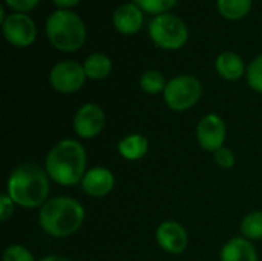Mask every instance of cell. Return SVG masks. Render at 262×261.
<instances>
[{"mask_svg": "<svg viewBox=\"0 0 262 261\" xmlns=\"http://www.w3.org/2000/svg\"><path fill=\"white\" fill-rule=\"evenodd\" d=\"M246 80L252 91L262 94V52L247 65Z\"/></svg>", "mask_w": 262, "mask_h": 261, "instance_id": "cell-22", "label": "cell"}, {"mask_svg": "<svg viewBox=\"0 0 262 261\" xmlns=\"http://www.w3.org/2000/svg\"><path fill=\"white\" fill-rule=\"evenodd\" d=\"M45 34L52 48L61 52H75L88 38L84 20L72 9H55L45 23Z\"/></svg>", "mask_w": 262, "mask_h": 261, "instance_id": "cell-4", "label": "cell"}, {"mask_svg": "<svg viewBox=\"0 0 262 261\" xmlns=\"http://www.w3.org/2000/svg\"><path fill=\"white\" fill-rule=\"evenodd\" d=\"M81 191L92 198H103L115 188V175L109 168L94 166L88 169L81 183Z\"/></svg>", "mask_w": 262, "mask_h": 261, "instance_id": "cell-12", "label": "cell"}, {"mask_svg": "<svg viewBox=\"0 0 262 261\" xmlns=\"http://www.w3.org/2000/svg\"><path fill=\"white\" fill-rule=\"evenodd\" d=\"M2 261H37L34 254L20 243H14L9 245L8 248H5L3 255H2Z\"/></svg>", "mask_w": 262, "mask_h": 261, "instance_id": "cell-23", "label": "cell"}, {"mask_svg": "<svg viewBox=\"0 0 262 261\" xmlns=\"http://www.w3.org/2000/svg\"><path fill=\"white\" fill-rule=\"evenodd\" d=\"M51 178L43 166L25 162L15 166L6 180V194L18 208L40 209L51 197Z\"/></svg>", "mask_w": 262, "mask_h": 261, "instance_id": "cell-1", "label": "cell"}, {"mask_svg": "<svg viewBox=\"0 0 262 261\" xmlns=\"http://www.w3.org/2000/svg\"><path fill=\"white\" fill-rule=\"evenodd\" d=\"M130 2L135 3L138 8H141L144 14H150L155 17L160 14L170 12L172 8H175L180 0H130Z\"/></svg>", "mask_w": 262, "mask_h": 261, "instance_id": "cell-21", "label": "cell"}, {"mask_svg": "<svg viewBox=\"0 0 262 261\" xmlns=\"http://www.w3.org/2000/svg\"><path fill=\"white\" fill-rule=\"evenodd\" d=\"M203 97V85L192 74H180L167 80L163 92L164 103L175 112H186L192 109Z\"/></svg>", "mask_w": 262, "mask_h": 261, "instance_id": "cell-6", "label": "cell"}, {"mask_svg": "<svg viewBox=\"0 0 262 261\" xmlns=\"http://www.w3.org/2000/svg\"><path fill=\"white\" fill-rule=\"evenodd\" d=\"M196 142L200 148L206 152H215L220 148L226 146L227 138V125L224 118L215 112H209L196 125L195 129Z\"/></svg>", "mask_w": 262, "mask_h": 261, "instance_id": "cell-10", "label": "cell"}, {"mask_svg": "<svg viewBox=\"0 0 262 261\" xmlns=\"http://www.w3.org/2000/svg\"><path fill=\"white\" fill-rule=\"evenodd\" d=\"M253 6V0H216V9L226 20H243Z\"/></svg>", "mask_w": 262, "mask_h": 261, "instance_id": "cell-18", "label": "cell"}, {"mask_svg": "<svg viewBox=\"0 0 262 261\" xmlns=\"http://www.w3.org/2000/svg\"><path fill=\"white\" fill-rule=\"evenodd\" d=\"M106 126V112L97 103L81 105L72 118V129L81 140H92L98 137Z\"/></svg>", "mask_w": 262, "mask_h": 261, "instance_id": "cell-9", "label": "cell"}, {"mask_svg": "<svg viewBox=\"0 0 262 261\" xmlns=\"http://www.w3.org/2000/svg\"><path fill=\"white\" fill-rule=\"evenodd\" d=\"M15 212V203L11 200V197L5 192L0 197V220L2 223H6Z\"/></svg>", "mask_w": 262, "mask_h": 261, "instance_id": "cell-26", "label": "cell"}, {"mask_svg": "<svg viewBox=\"0 0 262 261\" xmlns=\"http://www.w3.org/2000/svg\"><path fill=\"white\" fill-rule=\"evenodd\" d=\"M215 71L221 78L227 82H236L246 75L247 66L239 54L233 51H224L215 60Z\"/></svg>", "mask_w": 262, "mask_h": 261, "instance_id": "cell-15", "label": "cell"}, {"mask_svg": "<svg viewBox=\"0 0 262 261\" xmlns=\"http://www.w3.org/2000/svg\"><path fill=\"white\" fill-rule=\"evenodd\" d=\"M5 40L14 48H29L37 40V25L31 15L23 12H11L2 22Z\"/></svg>", "mask_w": 262, "mask_h": 261, "instance_id": "cell-8", "label": "cell"}, {"mask_svg": "<svg viewBox=\"0 0 262 261\" xmlns=\"http://www.w3.org/2000/svg\"><path fill=\"white\" fill-rule=\"evenodd\" d=\"M6 6L12 9V12H23L28 14L29 11L35 9L40 0H5Z\"/></svg>", "mask_w": 262, "mask_h": 261, "instance_id": "cell-25", "label": "cell"}, {"mask_svg": "<svg viewBox=\"0 0 262 261\" xmlns=\"http://www.w3.org/2000/svg\"><path fill=\"white\" fill-rule=\"evenodd\" d=\"M155 240L161 251L170 255L183 254L189 246L187 229L177 220H164L155 231Z\"/></svg>", "mask_w": 262, "mask_h": 261, "instance_id": "cell-11", "label": "cell"}, {"mask_svg": "<svg viewBox=\"0 0 262 261\" xmlns=\"http://www.w3.org/2000/svg\"><path fill=\"white\" fill-rule=\"evenodd\" d=\"M83 68L86 72V77L89 80H104L111 75L114 63L111 60V57L104 52H92L89 54L84 62H83Z\"/></svg>", "mask_w": 262, "mask_h": 261, "instance_id": "cell-17", "label": "cell"}, {"mask_svg": "<svg viewBox=\"0 0 262 261\" xmlns=\"http://www.w3.org/2000/svg\"><path fill=\"white\" fill-rule=\"evenodd\" d=\"M81 0H52V3L58 8V9H71L74 6H77Z\"/></svg>", "mask_w": 262, "mask_h": 261, "instance_id": "cell-27", "label": "cell"}, {"mask_svg": "<svg viewBox=\"0 0 262 261\" xmlns=\"http://www.w3.org/2000/svg\"><path fill=\"white\" fill-rule=\"evenodd\" d=\"M43 168L52 183L64 188L77 186L88 172L86 149L75 138H61L48 151Z\"/></svg>", "mask_w": 262, "mask_h": 261, "instance_id": "cell-2", "label": "cell"}, {"mask_svg": "<svg viewBox=\"0 0 262 261\" xmlns=\"http://www.w3.org/2000/svg\"><path fill=\"white\" fill-rule=\"evenodd\" d=\"M84 220V206L69 195L51 197L38 209V225L52 238H68L77 234Z\"/></svg>", "mask_w": 262, "mask_h": 261, "instance_id": "cell-3", "label": "cell"}, {"mask_svg": "<svg viewBox=\"0 0 262 261\" xmlns=\"http://www.w3.org/2000/svg\"><path fill=\"white\" fill-rule=\"evenodd\" d=\"M213 160L221 169H232L236 165V155L229 146H223L213 152Z\"/></svg>", "mask_w": 262, "mask_h": 261, "instance_id": "cell-24", "label": "cell"}, {"mask_svg": "<svg viewBox=\"0 0 262 261\" xmlns=\"http://www.w3.org/2000/svg\"><path fill=\"white\" fill-rule=\"evenodd\" d=\"M112 25L123 35L138 34L144 25V12L132 2L118 5L112 14Z\"/></svg>", "mask_w": 262, "mask_h": 261, "instance_id": "cell-13", "label": "cell"}, {"mask_svg": "<svg viewBox=\"0 0 262 261\" xmlns=\"http://www.w3.org/2000/svg\"><path fill=\"white\" fill-rule=\"evenodd\" d=\"M220 261H259V255L253 242L239 235L224 243L220 252Z\"/></svg>", "mask_w": 262, "mask_h": 261, "instance_id": "cell-14", "label": "cell"}, {"mask_svg": "<svg viewBox=\"0 0 262 261\" xmlns=\"http://www.w3.org/2000/svg\"><path fill=\"white\" fill-rule=\"evenodd\" d=\"M37 261H72L69 260L68 257H63V255H57V254H51V255H45L41 258H38Z\"/></svg>", "mask_w": 262, "mask_h": 261, "instance_id": "cell-28", "label": "cell"}, {"mask_svg": "<svg viewBox=\"0 0 262 261\" xmlns=\"http://www.w3.org/2000/svg\"><path fill=\"white\" fill-rule=\"evenodd\" d=\"M241 237L250 242L262 240V211H250L244 215L239 225Z\"/></svg>", "mask_w": 262, "mask_h": 261, "instance_id": "cell-19", "label": "cell"}, {"mask_svg": "<svg viewBox=\"0 0 262 261\" xmlns=\"http://www.w3.org/2000/svg\"><path fill=\"white\" fill-rule=\"evenodd\" d=\"M147 34L152 43L164 51H178L184 48L189 40L186 22L173 12L155 15L149 22Z\"/></svg>", "mask_w": 262, "mask_h": 261, "instance_id": "cell-5", "label": "cell"}, {"mask_svg": "<svg viewBox=\"0 0 262 261\" xmlns=\"http://www.w3.org/2000/svg\"><path fill=\"white\" fill-rule=\"evenodd\" d=\"M48 80L55 92L74 94L84 86L88 77L83 63H78L75 60H61L51 68Z\"/></svg>", "mask_w": 262, "mask_h": 261, "instance_id": "cell-7", "label": "cell"}, {"mask_svg": "<svg viewBox=\"0 0 262 261\" xmlns=\"http://www.w3.org/2000/svg\"><path fill=\"white\" fill-rule=\"evenodd\" d=\"M118 154L127 162H138L149 152V140L146 135L134 132L124 135L117 145Z\"/></svg>", "mask_w": 262, "mask_h": 261, "instance_id": "cell-16", "label": "cell"}, {"mask_svg": "<svg viewBox=\"0 0 262 261\" xmlns=\"http://www.w3.org/2000/svg\"><path fill=\"white\" fill-rule=\"evenodd\" d=\"M166 85H167V80L157 69H147L140 75V88L143 92L149 95L163 94L166 89Z\"/></svg>", "mask_w": 262, "mask_h": 261, "instance_id": "cell-20", "label": "cell"}]
</instances>
